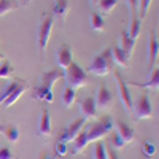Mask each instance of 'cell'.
<instances>
[{
	"label": "cell",
	"mask_w": 159,
	"mask_h": 159,
	"mask_svg": "<svg viewBox=\"0 0 159 159\" xmlns=\"http://www.w3.org/2000/svg\"><path fill=\"white\" fill-rule=\"evenodd\" d=\"M62 78H64V72L61 69H54L51 72L42 73L40 75V84L34 89L32 97L40 102L51 103L52 102V86H54L57 80H62Z\"/></svg>",
	"instance_id": "1"
},
{
	"label": "cell",
	"mask_w": 159,
	"mask_h": 159,
	"mask_svg": "<svg viewBox=\"0 0 159 159\" xmlns=\"http://www.w3.org/2000/svg\"><path fill=\"white\" fill-rule=\"evenodd\" d=\"M113 57H111V49H103L100 54H97L94 59H92L91 65L88 72L89 73H94L97 76H107L115 67H113Z\"/></svg>",
	"instance_id": "2"
},
{
	"label": "cell",
	"mask_w": 159,
	"mask_h": 159,
	"mask_svg": "<svg viewBox=\"0 0 159 159\" xmlns=\"http://www.w3.org/2000/svg\"><path fill=\"white\" fill-rule=\"evenodd\" d=\"M113 130V119L110 116H102L99 121L92 123L86 127V135H88V142H97L102 137H105L108 132Z\"/></svg>",
	"instance_id": "3"
},
{
	"label": "cell",
	"mask_w": 159,
	"mask_h": 159,
	"mask_svg": "<svg viewBox=\"0 0 159 159\" xmlns=\"http://www.w3.org/2000/svg\"><path fill=\"white\" fill-rule=\"evenodd\" d=\"M64 78H65V84L73 88V89H80V88L86 86V83H88V73L76 62H72L65 69Z\"/></svg>",
	"instance_id": "4"
},
{
	"label": "cell",
	"mask_w": 159,
	"mask_h": 159,
	"mask_svg": "<svg viewBox=\"0 0 159 159\" xmlns=\"http://www.w3.org/2000/svg\"><path fill=\"white\" fill-rule=\"evenodd\" d=\"M52 24L54 19L52 16H45L43 21L38 25V35H37V42H38V51H40V59L45 61V54H46V48H48V42L52 32Z\"/></svg>",
	"instance_id": "5"
},
{
	"label": "cell",
	"mask_w": 159,
	"mask_h": 159,
	"mask_svg": "<svg viewBox=\"0 0 159 159\" xmlns=\"http://www.w3.org/2000/svg\"><path fill=\"white\" fill-rule=\"evenodd\" d=\"M113 75H115V80H116V88H118V96H119V100H121V103L124 105V108L127 111H132V105H134V102H132V94H130V89L126 83V80L123 78V75L119 73L118 70H111Z\"/></svg>",
	"instance_id": "6"
},
{
	"label": "cell",
	"mask_w": 159,
	"mask_h": 159,
	"mask_svg": "<svg viewBox=\"0 0 159 159\" xmlns=\"http://www.w3.org/2000/svg\"><path fill=\"white\" fill-rule=\"evenodd\" d=\"M132 111H134L137 119H150L153 116V107L148 94H142L137 100V103L132 105Z\"/></svg>",
	"instance_id": "7"
},
{
	"label": "cell",
	"mask_w": 159,
	"mask_h": 159,
	"mask_svg": "<svg viewBox=\"0 0 159 159\" xmlns=\"http://www.w3.org/2000/svg\"><path fill=\"white\" fill-rule=\"evenodd\" d=\"M88 123V119L84 116H81L80 119H76V121H73L70 126H67L64 130H62V134L59 135V140L64 142V143H70L75 140V137L80 134V130L83 129V126Z\"/></svg>",
	"instance_id": "8"
},
{
	"label": "cell",
	"mask_w": 159,
	"mask_h": 159,
	"mask_svg": "<svg viewBox=\"0 0 159 159\" xmlns=\"http://www.w3.org/2000/svg\"><path fill=\"white\" fill-rule=\"evenodd\" d=\"M94 100H96V107L97 108H102V110L110 108L111 103H113V94L108 91V88L102 83V84H99L97 96L94 97Z\"/></svg>",
	"instance_id": "9"
},
{
	"label": "cell",
	"mask_w": 159,
	"mask_h": 159,
	"mask_svg": "<svg viewBox=\"0 0 159 159\" xmlns=\"http://www.w3.org/2000/svg\"><path fill=\"white\" fill-rule=\"evenodd\" d=\"M52 134L51 130V118H49V111L48 108H43L42 113H40V119H38V124H37V135L38 137H49Z\"/></svg>",
	"instance_id": "10"
},
{
	"label": "cell",
	"mask_w": 159,
	"mask_h": 159,
	"mask_svg": "<svg viewBox=\"0 0 159 159\" xmlns=\"http://www.w3.org/2000/svg\"><path fill=\"white\" fill-rule=\"evenodd\" d=\"M73 62V57H72V48L69 45H62L57 51V65L61 70H65L69 65Z\"/></svg>",
	"instance_id": "11"
},
{
	"label": "cell",
	"mask_w": 159,
	"mask_h": 159,
	"mask_svg": "<svg viewBox=\"0 0 159 159\" xmlns=\"http://www.w3.org/2000/svg\"><path fill=\"white\" fill-rule=\"evenodd\" d=\"M157 54H159V43L157 38L154 35V30H150V42H148V65L153 69L154 64L157 61Z\"/></svg>",
	"instance_id": "12"
},
{
	"label": "cell",
	"mask_w": 159,
	"mask_h": 159,
	"mask_svg": "<svg viewBox=\"0 0 159 159\" xmlns=\"http://www.w3.org/2000/svg\"><path fill=\"white\" fill-rule=\"evenodd\" d=\"M80 110H81V115L86 119L94 118L97 115V107H96L94 97H84L83 100H80Z\"/></svg>",
	"instance_id": "13"
},
{
	"label": "cell",
	"mask_w": 159,
	"mask_h": 159,
	"mask_svg": "<svg viewBox=\"0 0 159 159\" xmlns=\"http://www.w3.org/2000/svg\"><path fill=\"white\" fill-rule=\"evenodd\" d=\"M116 134L123 139L124 143L134 142V139H135L134 129H132L130 126H127L126 123H123V121H118V123H116Z\"/></svg>",
	"instance_id": "14"
},
{
	"label": "cell",
	"mask_w": 159,
	"mask_h": 159,
	"mask_svg": "<svg viewBox=\"0 0 159 159\" xmlns=\"http://www.w3.org/2000/svg\"><path fill=\"white\" fill-rule=\"evenodd\" d=\"M27 89H29L27 83H25L24 80H22V83H21V84H19V86H18V88H16L15 91H13V92H11V96H10V97H8V99H7V100L3 102V103H2L3 110L10 108V107H11V105L15 103V102H18V100H19V97H21V96H22V94H24V92L27 91Z\"/></svg>",
	"instance_id": "15"
},
{
	"label": "cell",
	"mask_w": 159,
	"mask_h": 159,
	"mask_svg": "<svg viewBox=\"0 0 159 159\" xmlns=\"http://www.w3.org/2000/svg\"><path fill=\"white\" fill-rule=\"evenodd\" d=\"M111 49V57H113V64L119 65V67H124L127 69L129 67V56L126 54V52L119 48V46H113L110 48Z\"/></svg>",
	"instance_id": "16"
},
{
	"label": "cell",
	"mask_w": 159,
	"mask_h": 159,
	"mask_svg": "<svg viewBox=\"0 0 159 159\" xmlns=\"http://www.w3.org/2000/svg\"><path fill=\"white\" fill-rule=\"evenodd\" d=\"M70 10V3L69 0H56L54 3V8H52V13H54V16L57 19H61L62 22L65 21V18H67V13Z\"/></svg>",
	"instance_id": "17"
},
{
	"label": "cell",
	"mask_w": 159,
	"mask_h": 159,
	"mask_svg": "<svg viewBox=\"0 0 159 159\" xmlns=\"http://www.w3.org/2000/svg\"><path fill=\"white\" fill-rule=\"evenodd\" d=\"M88 135H86V129H81L80 130V134L75 137L73 140V150H72V154H78L81 153L86 147H88Z\"/></svg>",
	"instance_id": "18"
},
{
	"label": "cell",
	"mask_w": 159,
	"mask_h": 159,
	"mask_svg": "<svg viewBox=\"0 0 159 159\" xmlns=\"http://www.w3.org/2000/svg\"><path fill=\"white\" fill-rule=\"evenodd\" d=\"M89 24H91V29L94 32H102V30L107 29V22H105V19L97 11H92L89 15Z\"/></svg>",
	"instance_id": "19"
},
{
	"label": "cell",
	"mask_w": 159,
	"mask_h": 159,
	"mask_svg": "<svg viewBox=\"0 0 159 159\" xmlns=\"http://www.w3.org/2000/svg\"><path fill=\"white\" fill-rule=\"evenodd\" d=\"M132 86H137V88H151V89H156L159 88V69L157 67H153L151 69V76L147 83H130Z\"/></svg>",
	"instance_id": "20"
},
{
	"label": "cell",
	"mask_w": 159,
	"mask_h": 159,
	"mask_svg": "<svg viewBox=\"0 0 159 159\" xmlns=\"http://www.w3.org/2000/svg\"><path fill=\"white\" fill-rule=\"evenodd\" d=\"M75 102H76V89H73V88L65 84L64 92H62V103H64V107L70 108Z\"/></svg>",
	"instance_id": "21"
},
{
	"label": "cell",
	"mask_w": 159,
	"mask_h": 159,
	"mask_svg": "<svg viewBox=\"0 0 159 159\" xmlns=\"http://www.w3.org/2000/svg\"><path fill=\"white\" fill-rule=\"evenodd\" d=\"M134 46H135V40H132L130 38V35L127 34V30H123V34H121V48L126 54L130 57V54H132V51H134Z\"/></svg>",
	"instance_id": "22"
},
{
	"label": "cell",
	"mask_w": 159,
	"mask_h": 159,
	"mask_svg": "<svg viewBox=\"0 0 159 159\" xmlns=\"http://www.w3.org/2000/svg\"><path fill=\"white\" fill-rule=\"evenodd\" d=\"M140 29H142V19H139L137 16H132L130 18V22H129V29H127V34L130 35L132 40H135L140 35Z\"/></svg>",
	"instance_id": "23"
},
{
	"label": "cell",
	"mask_w": 159,
	"mask_h": 159,
	"mask_svg": "<svg viewBox=\"0 0 159 159\" xmlns=\"http://www.w3.org/2000/svg\"><path fill=\"white\" fill-rule=\"evenodd\" d=\"M21 83H22V80H21V78H16L15 81H11L10 84H7L5 91L2 92V94H0V107H2V103H3V102H5V100H7L10 96H11V92L15 91V89H16V88L21 84Z\"/></svg>",
	"instance_id": "24"
},
{
	"label": "cell",
	"mask_w": 159,
	"mask_h": 159,
	"mask_svg": "<svg viewBox=\"0 0 159 159\" xmlns=\"http://www.w3.org/2000/svg\"><path fill=\"white\" fill-rule=\"evenodd\" d=\"M3 134H5L7 140L11 142V143H16L19 140V137H21V132H19V129L16 126H5Z\"/></svg>",
	"instance_id": "25"
},
{
	"label": "cell",
	"mask_w": 159,
	"mask_h": 159,
	"mask_svg": "<svg viewBox=\"0 0 159 159\" xmlns=\"http://www.w3.org/2000/svg\"><path fill=\"white\" fill-rule=\"evenodd\" d=\"M19 5L16 0H0V16H5L7 13L16 10Z\"/></svg>",
	"instance_id": "26"
},
{
	"label": "cell",
	"mask_w": 159,
	"mask_h": 159,
	"mask_svg": "<svg viewBox=\"0 0 159 159\" xmlns=\"http://www.w3.org/2000/svg\"><path fill=\"white\" fill-rule=\"evenodd\" d=\"M97 5H99V10L102 13H110L118 5V0H99Z\"/></svg>",
	"instance_id": "27"
},
{
	"label": "cell",
	"mask_w": 159,
	"mask_h": 159,
	"mask_svg": "<svg viewBox=\"0 0 159 159\" xmlns=\"http://www.w3.org/2000/svg\"><path fill=\"white\" fill-rule=\"evenodd\" d=\"M13 75V67H11V64L3 59L2 62H0V78H10Z\"/></svg>",
	"instance_id": "28"
},
{
	"label": "cell",
	"mask_w": 159,
	"mask_h": 159,
	"mask_svg": "<svg viewBox=\"0 0 159 159\" xmlns=\"http://www.w3.org/2000/svg\"><path fill=\"white\" fill-rule=\"evenodd\" d=\"M153 0H139V19H145Z\"/></svg>",
	"instance_id": "29"
},
{
	"label": "cell",
	"mask_w": 159,
	"mask_h": 159,
	"mask_svg": "<svg viewBox=\"0 0 159 159\" xmlns=\"http://www.w3.org/2000/svg\"><path fill=\"white\" fill-rule=\"evenodd\" d=\"M94 159H108V153L107 148H105L103 143H97L96 145V151H94Z\"/></svg>",
	"instance_id": "30"
},
{
	"label": "cell",
	"mask_w": 159,
	"mask_h": 159,
	"mask_svg": "<svg viewBox=\"0 0 159 159\" xmlns=\"http://www.w3.org/2000/svg\"><path fill=\"white\" fill-rule=\"evenodd\" d=\"M156 153V147L151 143V142H143V154L147 156V157H153Z\"/></svg>",
	"instance_id": "31"
},
{
	"label": "cell",
	"mask_w": 159,
	"mask_h": 159,
	"mask_svg": "<svg viewBox=\"0 0 159 159\" xmlns=\"http://www.w3.org/2000/svg\"><path fill=\"white\" fill-rule=\"evenodd\" d=\"M127 2V8L130 13V18L132 16H137L139 18V0H126Z\"/></svg>",
	"instance_id": "32"
},
{
	"label": "cell",
	"mask_w": 159,
	"mask_h": 159,
	"mask_svg": "<svg viewBox=\"0 0 159 159\" xmlns=\"http://www.w3.org/2000/svg\"><path fill=\"white\" fill-rule=\"evenodd\" d=\"M54 153H56L57 156H65V154H67V143H64V142L59 140V142L56 143Z\"/></svg>",
	"instance_id": "33"
},
{
	"label": "cell",
	"mask_w": 159,
	"mask_h": 159,
	"mask_svg": "<svg viewBox=\"0 0 159 159\" xmlns=\"http://www.w3.org/2000/svg\"><path fill=\"white\" fill-rule=\"evenodd\" d=\"M111 145H113V147L115 148H123L124 147V142H123V139L121 137H119L118 134H113V137H111Z\"/></svg>",
	"instance_id": "34"
},
{
	"label": "cell",
	"mask_w": 159,
	"mask_h": 159,
	"mask_svg": "<svg viewBox=\"0 0 159 159\" xmlns=\"http://www.w3.org/2000/svg\"><path fill=\"white\" fill-rule=\"evenodd\" d=\"M0 159H15V156L8 148H2L0 150Z\"/></svg>",
	"instance_id": "35"
},
{
	"label": "cell",
	"mask_w": 159,
	"mask_h": 159,
	"mask_svg": "<svg viewBox=\"0 0 159 159\" xmlns=\"http://www.w3.org/2000/svg\"><path fill=\"white\" fill-rule=\"evenodd\" d=\"M40 159H57V154L49 153V151H42L40 153Z\"/></svg>",
	"instance_id": "36"
},
{
	"label": "cell",
	"mask_w": 159,
	"mask_h": 159,
	"mask_svg": "<svg viewBox=\"0 0 159 159\" xmlns=\"http://www.w3.org/2000/svg\"><path fill=\"white\" fill-rule=\"evenodd\" d=\"M107 153H108V159H118V156H116L113 151H108V150H107Z\"/></svg>",
	"instance_id": "37"
},
{
	"label": "cell",
	"mask_w": 159,
	"mask_h": 159,
	"mask_svg": "<svg viewBox=\"0 0 159 159\" xmlns=\"http://www.w3.org/2000/svg\"><path fill=\"white\" fill-rule=\"evenodd\" d=\"M3 130H5V126H2V124H0V132H2V134H3Z\"/></svg>",
	"instance_id": "38"
},
{
	"label": "cell",
	"mask_w": 159,
	"mask_h": 159,
	"mask_svg": "<svg viewBox=\"0 0 159 159\" xmlns=\"http://www.w3.org/2000/svg\"><path fill=\"white\" fill-rule=\"evenodd\" d=\"M2 61H3V52L0 51V62H2Z\"/></svg>",
	"instance_id": "39"
},
{
	"label": "cell",
	"mask_w": 159,
	"mask_h": 159,
	"mask_svg": "<svg viewBox=\"0 0 159 159\" xmlns=\"http://www.w3.org/2000/svg\"><path fill=\"white\" fill-rule=\"evenodd\" d=\"M91 3H99V0H89Z\"/></svg>",
	"instance_id": "40"
},
{
	"label": "cell",
	"mask_w": 159,
	"mask_h": 159,
	"mask_svg": "<svg viewBox=\"0 0 159 159\" xmlns=\"http://www.w3.org/2000/svg\"><path fill=\"white\" fill-rule=\"evenodd\" d=\"M25 2H30V0H25Z\"/></svg>",
	"instance_id": "41"
}]
</instances>
